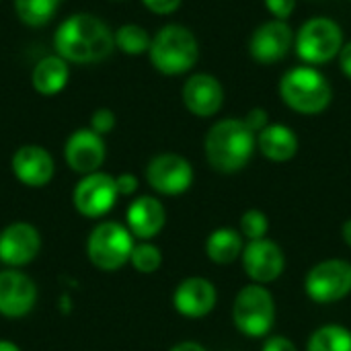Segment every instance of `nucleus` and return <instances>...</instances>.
<instances>
[{"mask_svg": "<svg viewBox=\"0 0 351 351\" xmlns=\"http://www.w3.org/2000/svg\"><path fill=\"white\" fill-rule=\"evenodd\" d=\"M10 169L19 183L39 189V187H45L53 179L56 162L43 146L25 144L12 154Z\"/></svg>", "mask_w": 351, "mask_h": 351, "instance_id": "nucleus-17", "label": "nucleus"}, {"mask_svg": "<svg viewBox=\"0 0 351 351\" xmlns=\"http://www.w3.org/2000/svg\"><path fill=\"white\" fill-rule=\"evenodd\" d=\"M339 66H341V72L348 76L351 80V41L348 43H343V47H341V51H339Z\"/></svg>", "mask_w": 351, "mask_h": 351, "instance_id": "nucleus-34", "label": "nucleus"}, {"mask_svg": "<svg viewBox=\"0 0 351 351\" xmlns=\"http://www.w3.org/2000/svg\"><path fill=\"white\" fill-rule=\"evenodd\" d=\"M130 263L138 274H154L162 265V253H160V249L156 245H152L148 241H142V243H138L134 247Z\"/></svg>", "mask_w": 351, "mask_h": 351, "instance_id": "nucleus-26", "label": "nucleus"}, {"mask_svg": "<svg viewBox=\"0 0 351 351\" xmlns=\"http://www.w3.org/2000/svg\"><path fill=\"white\" fill-rule=\"evenodd\" d=\"M306 351H351V331L341 325H325L311 335Z\"/></svg>", "mask_w": 351, "mask_h": 351, "instance_id": "nucleus-25", "label": "nucleus"}, {"mask_svg": "<svg viewBox=\"0 0 351 351\" xmlns=\"http://www.w3.org/2000/svg\"><path fill=\"white\" fill-rule=\"evenodd\" d=\"M115 123H117L115 113H113L111 109H107V107H101V109L93 111V115H90V125H88V128H90L93 132H97L99 136H105V134L113 132Z\"/></svg>", "mask_w": 351, "mask_h": 351, "instance_id": "nucleus-28", "label": "nucleus"}, {"mask_svg": "<svg viewBox=\"0 0 351 351\" xmlns=\"http://www.w3.org/2000/svg\"><path fill=\"white\" fill-rule=\"evenodd\" d=\"M148 185L162 195H181L193 183V167L191 162L175 152L156 154L146 167Z\"/></svg>", "mask_w": 351, "mask_h": 351, "instance_id": "nucleus-10", "label": "nucleus"}, {"mask_svg": "<svg viewBox=\"0 0 351 351\" xmlns=\"http://www.w3.org/2000/svg\"><path fill=\"white\" fill-rule=\"evenodd\" d=\"M113 39H115V47L128 56H142L148 53L152 37L150 33L136 23H125L121 27H117L113 31Z\"/></svg>", "mask_w": 351, "mask_h": 351, "instance_id": "nucleus-23", "label": "nucleus"}, {"mask_svg": "<svg viewBox=\"0 0 351 351\" xmlns=\"http://www.w3.org/2000/svg\"><path fill=\"white\" fill-rule=\"evenodd\" d=\"M171 351H206V348L195 343V341H183V343L175 346Z\"/></svg>", "mask_w": 351, "mask_h": 351, "instance_id": "nucleus-35", "label": "nucleus"}, {"mask_svg": "<svg viewBox=\"0 0 351 351\" xmlns=\"http://www.w3.org/2000/svg\"><path fill=\"white\" fill-rule=\"evenodd\" d=\"M243 121L249 125V130H251L253 134H259V132H263V130L269 125V115H267V111H265V109H261V107H253V109L247 113V117H245Z\"/></svg>", "mask_w": 351, "mask_h": 351, "instance_id": "nucleus-30", "label": "nucleus"}, {"mask_svg": "<svg viewBox=\"0 0 351 351\" xmlns=\"http://www.w3.org/2000/svg\"><path fill=\"white\" fill-rule=\"evenodd\" d=\"M234 327L247 337H265L276 321V302L271 292L261 284L245 286L232 304Z\"/></svg>", "mask_w": 351, "mask_h": 351, "instance_id": "nucleus-7", "label": "nucleus"}, {"mask_svg": "<svg viewBox=\"0 0 351 351\" xmlns=\"http://www.w3.org/2000/svg\"><path fill=\"white\" fill-rule=\"evenodd\" d=\"M216 288L206 278H187L183 280L173 294V306L181 317L204 319L216 306Z\"/></svg>", "mask_w": 351, "mask_h": 351, "instance_id": "nucleus-18", "label": "nucleus"}, {"mask_svg": "<svg viewBox=\"0 0 351 351\" xmlns=\"http://www.w3.org/2000/svg\"><path fill=\"white\" fill-rule=\"evenodd\" d=\"M181 2H183V0H142V4H144L150 12L160 14V16L173 14L175 10H179Z\"/></svg>", "mask_w": 351, "mask_h": 351, "instance_id": "nucleus-31", "label": "nucleus"}, {"mask_svg": "<svg viewBox=\"0 0 351 351\" xmlns=\"http://www.w3.org/2000/svg\"><path fill=\"white\" fill-rule=\"evenodd\" d=\"M269 230V220L261 210H247L241 216V234L251 241H261L265 239Z\"/></svg>", "mask_w": 351, "mask_h": 351, "instance_id": "nucleus-27", "label": "nucleus"}, {"mask_svg": "<svg viewBox=\"0 0 351 351\" xmlns=\"http://www.w3.org/2000/svg\"><path fill=\"white\" fill-rule=\"evenodd\" d=\"M70 78V68L64 58L58 53L41 58L31 72V84L33 88L43 97H56L60 95Z\"/></svg>", "mask_w": 351, "mask_h": 351, "instance_id": "nucleus-21", "label": "nucleus"}, {"mask_svg": "<svg viewBox=\"0 0 351 351\" xmlns=\"http://www.w3.org/2000/svg\"><path fill=\"white\" fill-rule=\"evenodd\" d=\"M294 31L286 21L271 19L259 25L249 39V53L255 62L269 66L282 62L294 47Z\"/></svg>", "mask_w": 351, "mask_h": 351, "instance_id": "nucleus-11", "label": "nucleus"}, {"mask_svg": "<svg viewBox=\"0 0 351 351\" xmlns=\"http://www.w3.org/2000/svg\"><path fill=\"white\" fill-rule=\"evenodd\" d=\"M341 234H343V241L348 243L351 247V218L343 224V228H341Z\"/></svg>", "mask_w": 351, "mask_h": 351, "instance_id": "nucleus-36", "label": "nucleus"}, {"mask_svg": "<svg viewBox=\"0 0 351 351\" xmlns=\"http://www.w3.org/2000/svg\"><path fill=\"white\" fill-rule=\"evenodd\" d=\"M280 97L286 107L300 115H319L333 101V86L315 66L288 70L280 80Z\"/></svg>", "mask_w": 351, "mask_h": 351, "instance_id": "nucleus-3", "label": "nucleus"}, {"mask_svg": "<svg viewBox=\"0 0 351 351\" xmlns=\"http://www.w3.org/2000/svg\"><path fill=\"white\" fill-rule=\"evenodd\" d=\"M115 185H117V193L119 195H134L138 191V177L132 173H121L115 177Z\"/></svg>", "mask_w": 351, "mask_h": 351, "instance_id": "nucleus-32", "label": "nucleus"}, {"mask_svg": "<svg viewBox=\"0 0 351 351\" xmlns=\"http://www.w3.org/2000/svg\"><path fill=\"white\" fill-rule=\"evenodd\" d=\"M245 251L241 232L232 228H218L214 230L206 241V253L208 257L218 265H230L234 263Z\"/></svg>", "mask_w": 351, "mask_h": 351, "instance_id": "nucleus-22", "label": "nucleus"}, {"mask_svg": "<svg viewBox=\"0 0 351 351\" xmlns=\"http://www.w3.org/2000/svg\"><path fill=\"white\" fill-rule=\"evenodd\" d=\"M60 4L62 0H14V12L25 25L43 27L56 16Z\"/></svg>", "mask_w": 351, "mask_h": 351, "instance_id": "nucleus-24", "label": "nucleus"}, {"mask_svg": "<svg viewBox=\"0 0 351 351\" xmlns=\"http://www.w3.org/2000/svg\"><path fill=\"white\" fill-rule=\"evenodd\" d=\"M39 230L29 222H12L0 232V261L10 269L31 263L39 255Z\"/></svg>", "mask_w": 351, "mask_h": 351, "instance_id": "nucleus-13", "label": "nucleus"}, {"mask_svg": "<svg viewBox=\"0 0 351 351\" xmlns=\"http://www.w3.org/2000/svg\"><path fill=\"white\" fill-rule=\"evenodd\" d=\"M306 296L319 304L339 302L351 294V263L327 259L317 263L304 280Z\"/></svg>", "mask_w": 351, "mask_h": 351, "instance_id": "nucleus-8", "label": "nucleus"}, {"mask_svg": "<svg viewBox=\"0 0 351 351\" xmlns=\"http://www.w3.org/2000/svg\"><path fill=\"white\" fill-rule=\"evenodd\" d=\"M125 222H128V228L134 234V239L150 241L165 228L167 210L156 197L142 195L130 204V208L125 212Z\"/></svg>", "mask_w": 351, "mask_h": 351, "instance_id": "nucleus-19", "label": "nucleus"}, {"mask_svg": "<svg viewBox=\"0 0 351 351\" xmlns=\"http://www.w3.org/2000/svg\"><path fill=\"white\" fill-rule=\"evenodd\" d=\"M257 148V134L249 130L243 119L226 117L216 121L204 142L206 158L210 167L218 173H239L243 171Z\"/></svg>", "mask_w": 351, "mask_h": 351, "instance_id": "nucleus-2", "label": "nucleus"}, {"mask_svg": "<svg viewBox=\"0 0 351 351\" xmlns=\"http://www.w3.org/2000/svg\"><path fill=\"white\" fill-rule=\"evenodd\" d=\"M150 64L165 76L189 72L199 60V43L191 29L171 23L165 25L150 43Z\"/></svg>", "mask_w": 351, "mask_h": 351, "instance_id": "nucleus-4", "label": "nucleus"}, {"mask_svg": "<svg viewBox=\"0 0 351 351\" xmlns=\"http://www.w3.org/2000/svg\"><path fill=\"white\" fill-rule=\"evenodd\" d=\"M263 351H298V348L288 337H280L278 335V337H269L263 343Z\"/></svg>", "mask_w": 351, "mask_h": 351, "instance_id": "nucleus-33", "label": "nucleus"}, {"mask_svg": "<svg viewBox=\"0 0 351 351\" xmlns=\"http://www.w3.org/2000/svg\"><path fill=\"white\" fill-rule=\"evenodd\" d=\"M181 97L187 111L195 117H214L224 105V86L214 74L197 72L185 80Z\"/></svg>", "mask_w": 351, "mask_h": 351, "instance_id": "nucleus-16", "label": "nucleus"}, {"mask_svg": "<svg viewBox=\"0 0 351 351\" xmlns=\"http://www.w3.org/2000/svg\"><path fill=\"white\" fill-rule=\"evenodd\" d=\"M134 247V234L128 226L119 222H101L88 234L86 255L97 269L117 271L130 263Z\"/></svg>", "mask_w": 351, "mask_h": 351, "instance_id": "nucleus-6", "label": "nucleus"}, {"mask_svg": "<svg viewBox=\"0 0 351 351\" xmlns=\"http://www.w3.org/2000/svg\"><path fill=\"white\" fill-rule=\"evenodd\" d=\"M117 185L115 177L107 173H90L84 175L72 191V204L74 210L84 218H103L107 212L113 210L117 202Z\"/></svg>", "mask_w": 351, "mask_h": 351, "instance_id": "nucleus-9", "label": "nucleus"}, {"mask_svg": "<svg viewBox=\"0 0 351 351\" xmlns=\"http://www.w3.org/2000/svg\"><path fill=\"white\" fill-rule=\"evenodd\" d=\"M105 156H107L105 140L90 128H80L72 132L64 144L66 165L82 177L97 173L105 162Z\"/></svg>", "mask_w": 351, "mask_h": 351, "instance_id": "nucleus-12", "label": "nucleus"}, {"mask_svg": "<svg viewBox=\"0 0 351 351\" xmlns=\"http://www.w3.org/2000/svg\"><path fill=\"white\" fill-rule=\"evenodd\" d=\"M37 302L35 282L19 269L0 271V315L6 319L27 317Z\"/></svg>", "mask_w": 351, "mask_h": 351, "instance_id": "nucleus-15", "label": "nucleus"}, {"mask_svg": "<svg viewBox=\"0 0 351 351\" xmlns=\"http://www.w3.org/2000/svg\"><path fill=\"white\" fill-rule=\"evenodd\" d=\"M257 148L271 162H286L298 152V136L284 123H269L257 134Z\"/></svg>", "mask_w": 351, "mask_h": 351, "instance_id": "nucleus-20", "label": "nucleus"}, {"mask_svg": "<svg viewBox=\"0 0 351 351\" xmlns=\"http://www.w3.org/2000/svg\"><path fill=\"white\" fill-rule=\"evenodd\" d=\"M53 49L68 64H99L113 53L115 39L103 19L90 12H74L58 25Z\"/></svg>", "mask_w": 351, "mask_h": 351, "instance_id": "nucleus-1", "label": "nucleus"}, {"mask_svg": "<svg viewBox=\"0 0 351 351\" xmlns=\"http://www.w3.org/2000/svg\"><path fill=\"white\" fill-rule=\"evenodd\" d=\"M241 259H243L245 274L253 280V284H261V286L278 280L286 267V257L282 247L269 239L251 241L245 247Z\"/></svg>", "mask_w": 351, "mask_h": 351, "instance_id": "nucleus-14", "label": "nucleus"}, {"mask_svg": "<svg viewBox=\"0 0 351 351\" xmlns=\"http://www.w3.org/2000/svg\"><path fill=\"white\" fill-rule=\"evenodd\" d=\"M341 25L329 16H313L302 23L294 37L298 58L306 66H325L335 60L343 47Z\"/></svg>", "mask_w": 351, "mask_h": 351, "instance_id": "nucleus-5", "label": "nucleus"}, {"mask_svg": "<svg viewBox=\"0 0 351 351\" xmlns=\"http://www.w3.org/2000/svg\"><path fill=\"white\" fill-rule=\"evenodd\" d=\"M296 2L298 0H265V8L274 14V19L286 21L296 10Z\"/></svg>", "mask_w": 351, "mask_h": 351, "instance_id": "nucleus-29", "label": "nucleus"}, {"mask_svg": "<svg viewBox=\"0 0 351 351\" xmlns=\"http://www.w3.org/2000/svg\"><path fill=\"white\" fill-rule=\"evenodd\" d=\"M0 351H21V348H19L16 343H12V341L2 339V341H0Z\"/></svg>", "mask_w": 351, "mask_h": 351, "instance_id": "nucleus-37", "label": "nucleus"}]
</instances>
